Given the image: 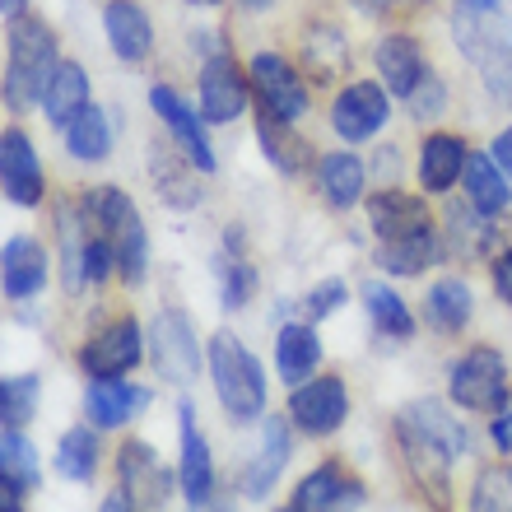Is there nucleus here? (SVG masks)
Masks as SVG:
<instances>
[{
  "label": "nucleus",
  "instance_id": "obj_1",
  "mask_svg": "<svg viewBox=\"0 0 512 512\" xmlns=\"http://www.w3.org/2000/svg\"><path fill=\"white\" fill-rule=\"evenodd\" d=\"M210 382H215V396L233 424H252V419L266 410V378H261V364H256L252 350L238 345L233 336L210 340Z\"/></svg>",
  "mask_w": 512,
  "mask_h": 512
},
{
  "label": "nucleus",
  "instance_id": "obj_2",
  "mask_svg": "<svg viewBox=\"0 0 512 512\" xmlns=\"http://www.w3.org/2000/svg\"><path fill=\"white\" fill-rule=\"evenodd\" d=\"M56 75V38L38 19H14L10 24V70H5V98L10 108H28L33 98L47 94Z\"/></svg>",
  "mask_w": 512,
  "mask_h": 512
},
{
  "label": "nucleus",
  "instance_id": "obj_3",
  "mask_svg": "<svg viewBox=\"0 0 512 512\" xmlns=\"http://www.w3.org/2000/svg\"><path fill=\"white\" fill-rule=\"evenodd\" d=\"M452 401L461 410H475V415H503V401H508V364H503L499 350L489 345H475L452 364Z\"/></svg>",
  "mask_w": 512,
  "mask_h": 512
},
{
  "label": "nucleus",
  "instance_id": "obj_4",
  "mask_svg": "<svg viewBox=\"0 0 512 512\" xmlns=\"http://www.w3.org/2000/svg\"><path fill=\"white\" fill-rule=\"evenodd\" d=\"M89 210H94L103 238H112V247H117V270L126 275V284H140L145 280V224H140V210L131 205V196L117 187H98Z\"/></svg>",
  "mask_w": 512,
  "mask_h": 512
},
{
  "label": "nucleus",
  "instance_id": "obj_5",
  "mask_svg": "<svg viewBox=\"0 0 512 512\" xmlns=\"http://www.w3.org/2000/svg\"><path fill=\"white\" fill-rule=\"evenodd\" d=\"M396 443H401V457H405V471H410V480H415L424 494H429V503L438 512H447V489H452V475H447V466H452V452H447L443 443H433L424 429H415L410 419H396Z\"/></svg>",
  "mask_w": 512,
  "mask_h": 512
},
{
  "label": "nucleus",
  "instance_id": "obj_6",
  "mask_svg": "<svg viewBox=\"0 0 512 512\" xmlns=\"http://www.w3.org/2000/svg\"><path fill=\"white\" fill-rule=\"evenodd\" d=\"M252 89L261 98L266 117H275V122H298L308 112V84L298 80V70L275 52L252 56Z\"/></svg>",
  "mask_w": 512,
  "mask_h": 512
},
{
  "label": "nucleus",
  "instance_id": "obj_7",
  "mask_svg": "<svg viewBox=\"0 0 512 512\" xmlns=\"http://www.w3.org/2000/svg\"><path fill=\"white\" fill-rule=\"evenodd\" d=\"M154 368H159V378L177 382V387H187L201 373V340L177 308L154 317Z\"/></svg>",
  "mask_w": 512,
  "mask_h": 512
},
{
  "label": "nucleus",
  "instance_id": "obj_8",
  "mask_svg": "<svg viewBox=\"0 0 512 512\" xmlns=\"http://www.w3.org/2000/svg\"><path fill=\"white\" fill-rule=\"evenodd\" d=\"M289 415H294V424L303 433L326 438L350 415V391H345L340 378H308V382H298L294 396H289Z\"/></svg>",
  "mask_w": 512,
  "mask_h": 512
},
{
  "label": "nucleus",
  "instance_id": "obj_9",
  "mask_svg": "<svg viewBox=\"0 0 512 512\" xmlns=\"http://www.w3.org/2000/svg\"><path fill=\"white\" fill-rule=\"evenodd\" d=\"M140 354H145V340H140V326L131 317L122 322H112L108 331H98L89 345L80 350V368L89 378H122L140 364Z\"/></svg>",
  "mask_w": 512,
  "mask_h": 512
},
{
  "label": "nucleus",
  "instance_id": "obj_10",
  "mask_svg": "<svg viewBox=\"0 0 512 512\" xmlns=\"http://www.w3.org/2000/svg\"><path fill=\"white\" fill-rule=\"evenodd\" d=\"M117 475H122V485L131 489L135 508H145V512H163V503L173 494V475L159 466V457H154L149 443H126L122 452H117Z\"/></svg>",
  "mask_w": 512,
  "mask_h": 512
},
{
  "label": "nucleus",
  "instance_id": "obj_11",
  "mask_svg": "<svg viewBox=\"0 0 512 512\" xmlns=\"http://www.w3.org/2000/svg\"><path fill=\"white\" fill-rule=\"evenodd\" d=\"M387 89L378 84H350V89H340L336 103H331V126H336L345 140H368L373 131L387 126Z\"/></svg>",
  "mask_w": 512,
  "mask_h": 512
},
{
  "label": "nucleus",
  "instance_id": "obj_12",
  "mask_svg": "<svg viewBox=\"0 0 512 512\" xmlns=\"http://www.w3.org/2000/svg\"><path fill=\"white\" fill-rule=\"evenodd\" d=\"M364 503V485L350 480L340 466H317L312 475L298 480L294 508L298 512H354Z\"/></svg>",
  "mask_w": 512,
  "mask_h": 512
},
{
  "label": "nucleus",
  "instance_id": "obj_13",
  "mask_svg": "<svg viewBox=\"0 0 512 512\" xmlns=\"http://www.w3.org/2000/svg\"><path fill=\"white\" fill-rule=\"evenodd\" d=\"M247 108V80L238 61L229 56H215L210 66L201 70V112L210 122H233V117H243Z\"/></svg>",
  "mask_w": 512,
  "mask_h": 512
},
{
  "label": "nucleus",
  "instance_id": "obj_14",
  "mask_svg": "<svg viewBox=\"0 0 512 512\" xmlns=\"http://www.w3.org/2000/svg\"><path fill=\"white\" fill-rule=\"evenodd\" d=\"M0 182H5V196L14 205L42 201V168L24 131H5V140H0Z\"/></svg>",
  "mask_w": 512,
  "mask_h": 512
},
{
  "label": "nucleus",
  "instance_id": "obj_15",
  "mask_svg": "<svg viewBox=\"0 0 512 512\" xmlns=\"http://www.w3.org/2000/svg\"><path fill=\"white\" fill-rule=\"evenodd\" d=\"M149 103H154V112H159L163 122L173 126V135H177V145L187 149V159L201 168V173H215V154H210V140H205V131H201V117L177 98V89H168V84H154L149 89Z\"/></svg>",
  "mask_w": 512,
  "mask_h": 512
},
{
  "label": "nucleus",
  "instance_id": "obj_16",
  "mask_svg": "<svg viewBox=\"0 0 512 512\" xmlns=\"http://www.w3.org/2000/svg\"><path fill=\"white\" fill-rule=\"evenodd\" d=\"M177 424H182V471H177V480H182V494H187L191 503H201V499H210V489H215V466H210L205 433L196 429L191 401L177 405Z\"/></svg>",
  "mask_w": 512,
  "mask_h": 512
},
{
  "label": "nucleus",
  "instance_id": "obj_17",
  "mask_svg": "<svg viewBox=\"0 0 512 512\" xmlns=\"http://www.w3.org/2000/svg\"><path fill=\"white\" fill-rule=\"evenodd\" d=\"M289 452H294V443H289V424H284V419H266V429H261V452H256V461L243 471V494L247 499H266L270 489H275L280 471L289 466Z\"/></svg>",
  "mask_w": 512,
  "mask_h": 512
},
{
  "label": "nucleus",
  "instance_id": "obj_18",
  "mask_svg": "<svg viewBox=\"0 0 512 512\" xmlns=\"http://www.w3.org/2000/svg\"><path fill=\"white\" fill-rule=\"evenodd\" d=\"M145 405H149V391L131 387L122 378H94V387L84 391V410H89V419L98 429H117V424H126Z\"/></svg>",
  "mask_w": 512,
  "mask_h": 512
},
{
  "label": "nucleus",
  "instance_id": "obj_19",
  "mask_svg": "<svg viewBox=\"0 0 512 512\" xmlns=\"http://www.w3.org/2000/svg\"><path fill=\"white\" fill-rule=\"evenodd\" d=\"M368 219H373V229H378L382 243L429 229V210H424V201H419V196H405V191H378V196L368 201Z\"/></svg>",
  "mask_w": 512,
  "mask_h": 512
},
{
  "label": "nucleus",
  "instance_id": "obj_20",
  "mask_svg": "<svg viewBox=\"0 0 512 512\" xmlns=\"http://www.w3.org/2000/svg\"><path fill=\"white\" fill-rule=\"evenodd\" d=\"M103 24H108V42L122 61H145L149 47H154V28H149L145 10L135 0H108L103 10Z\"/></svg>",
  "mask_w": 512,
  "mask_h": 512
},
{
  "label": "nucleus",
  "instance_id": "obj_21",
  "mask_svg": "<svg viewBox=\"0 0 512 512\" xmlns=\"http://www.w3.org/2000/svg\"><path fill=\"white\" fill-rule=\"evenodd\" d=\"M275 364H280V378L289 382V387L312 378V368L322 364V340H317L312 322L280 326V336H275Z\"/></svg>",
  "mask_w": 512,
  "mask_h": 512
},
{
  "label": "nucleus",
  "instance_id": "obj_22",
  "mask_svg": "<svg viewBox=\"0 0 512 512\" xmlns=\"http://www.w3.org/2000/svg\"><path fill=\"white\" fill-rule=\"evenodd\" d=\"M378 70L391 94L410 98L419 89V80H424V52H419V42L410 33H387L378 42Z\"/></svg>",
  "mask_w": 512,
  "mask_h": 512
},
{
  "label": "nucleus",
  "instance_id": "obj_23",
  "mask_svg": "<svg viewBox=\"0 0 512 512\" xmlns=\"http://www.w3.org/2000/svg\"><path fill=\"white\" fill-rule=\"evenodd\" d=\"M47 284V252L33 238H10L5 243V298H33Z\"/></svg>",
  "mask_w": 512,
  "mask_h": 512
},
{
  "label": "nucleus",
  "instance_id": "obj_24",
  "mask_svg": "<svg viewBox=\"0 0 512 512\" xmlns=\"http://www.w3.org/2000/svg\"><path fill=\"white\" fill-rule=\"evenodd\" d=\"M466 159H471V149L461 145L457 135H429L424 149H419V182H424V191H447L461 177Z\"/></svg>",
  "mask_w": 512,
  "mask_h": 512
},
{
  "label": "nucleus",
  "instance_id": "obj_25",
  "mask_svg": "<svg viewBox=\"0 0 512 512\" xmlns=\"http://www.w3.org/2000/svg\"><path fill=\"white\" fill-rule=\"evenodd\" d=\"M42 108H47V122L52 126H70L89 108V80H84V70L75 61H61L47 84V94H42Z\"/></svg>",
  "mask_w": 512,
  "mask_h": 512
},
{
  "label": "nucleus",
  "instance_id": "obj_26",
  "mask_svg": "<svg viewBox=\"0 0 512 512\" xmlns=\"http://www.w3.org/2000/svg\"><path fill=\"white\" fill-rule=\"evenodd\" d=\"M466 191H471V205L480 215H499L512 205V191L503 182V168L489 154H471L466 159Z\"/></svg>",
  "mask_w": 512,
  "mask_h": 512
},
{
  "label": "nucleus",
  "instance_id": "obj_27",
  "mask_svg": "<svg viewBox=\"0 0 512 512\" xmlns=\"http://www.w3.org/2000/svg\"><path fill=\"white\" fill-rule=\"evenodd\" d=\"M471 289H466V280H457V275H447V280H438L429 289V322L443 331V336H457V331H466V322H471Z\"/></svg>",
  "mask_w": 512,
  "mask_h": 512
},
{
  "label": "nucleus",
  "instance_id": "obj_28",
  "mask_svg": "<svg viewBox=\"0 0 512 512\" xmlns=\"http://www.w3.org/2000/svg\"><path fill=\"white\" fill-rule=\"evenodd\" d=\"M364 308H368V317H373V326H378L382 336H391V340H410V336H415V317L405 312L401 294H396V289H387L382 280H368L364 284Z\"/></svg>",
  "mask_w": 512,
  "mask_h": 512
},
{
  "label": "nucleus",
  "instance_id": "obj_29",
  "mask_svg": "<svg viewBox=\"0 0 512 512\" xmlns=\"http://www.w3.org/2000/svg\"><path fill=\"white\" fill-rule=\"evenodd\" d=\"M303 61H308L317 84L340 80V75L350 70V47H345V38H340L336 28H317V33H308V42H303Z\"/></svg>",
  "mask_w": 512,
  "mask_h": 512
},
{
  "label": "nucleus",
  "instance_id": "obj_30",
  "mask_svg": "<svg viewBox=\"0 0 512 512\" xmlns=\"http://www.w3.org/2000/svg\"><path fill=\"white\" fill-rule=\"evenodd\" d=\"M66 149L75 154V159L84 163H98V159H108V149H112V126L108 117L89 103V108L75 117V122L66 126Z\"/></svg>",
  "mask_w": 512,
  "mask_h": 512
},
{
  "label": "nucleus",
  "instance_id": "obj_31",
  "mask_svg": "<svg viewBox=\"0 0 512 512\" xmlns=\"http://www.w3.org/2000/svg\"><path fill=\"white\" fill-rule=\"evenodd\" d=\"M401 415L410 419L415 429L429 433L433 443H443L447 452H452V457H466V447H471V443H466V429H461L457 419L447 415V410H443L438 401H415V405H405Z\"/></svg>",
  "mask_w": 512,
  "mask_h": 512
},
{
  "label": "nucleus",
  "instance_id": "obj_32",
  "mask_svg": "<svg viewBox=\"0 0 512 512\" xmlns=\"http://www.w3.org/2000/svg\"><path fill=\"white\" fill-rule=\"evenodd\" d=\"M322 191L331 205H354L359 191H364V163L359 154H326L322 159Z\"/></svg>",
  "mask_w": 512,
  "mask_h": 512
},
{
  "label": "nucleus",
  "instance_id": "obj_33",
  "mask_svg": "<svg viewBox=\"0 0 512 512\" xmlns=\"http://www.w3.org/2000/svg\"><path fill=\"white\" fill-rule=\"evenodd\" d=\"M56 471L66 475V480H94V471H98V438L89 433V424L61 433V443H56Z\"/></svg>",
  "mask_w": 512,
  "mask_h": 512
},
{
  "label": "nucleus",
  "instance_id": "obj_34",
  "mask_svg": "<svg viewBox=\"0 0 512 512\" xmlns=\"http://www.w3.org/2000/svg\"><path fill=\"white\" fill-rule=\"evenodd\" d=\"M471 210H461V205L447 210V247H452V256H461V261H480V256L494 247V229L480 224Z\"/></svg>",
  "mask_w": 512,
  "mask_h": 512
},
{
  "label": "nucleus",
  "instance_id": "obj_35",
  "mask_svg": "<svg viewBox=\"0 0 512 512\" xmlns=\"http://www.w3.org/2000/svg\"><path fill=\"white\" fill-rule=\"evenodd\" d=\"M433 256V229L410 233V238H391L378 247V266H387L391 275H419Z\"/></svg>",
  "mask_w": 512,
  "mask_h": 512
},
{
  "label": "nucleus",
  "instance_id": "obj_36",
  "mask_svg": "<svg viewBox=\"0 0 512 512\" xmlns=\"http://www.w3.org/2000/svg\"><path fill=\"white\" fill-rule=\"evenodd\" d=\"M261 145H266V159L275 163V168H284V173H298V168L312 159L308 140H298V135L289 131V122H275V117L261 122Z\"/></svg>",
  "mask_w": 512,
  "mask_h": 512
},
{
  "label": "nucleus",
  "instance_id": "obj_37",
  "mask_svg": "<svg viewBox=\"0 0 512 512\" xmlns=\"http://www.w3.org/2000/svg\"><path fill=\"white\" fill-rule=\"evenodd\" d=\"M0 415H5V429H19L38 415V378L33 373H14L0 382Z\"/></svg>",
  "mask_w": 512,
  "mask_h": 512
},
{
  "label": "nucleus",
  "instance_id": "obj_38",
  "mask_svg": "<svg viewBox=\"0 0 512 512\" xmlns=\"http://www.w3.org/2000/svg\"><path fill=\"white\" fill-rule=\"evenodd\" d=\"M0 475L19 480L24 489H33L42 480V475H38V452H33V443H28L19 429L0 433Z\"/></svg>",
  "mask_w": 512,
  "mask_h": 512
},
{
  "label": "nucleus",
  "instance_id": "obj_39",
  "mask_svg": "<svg viewBox=\"0 0 512 512\" xmlns=\"http://www.w3.org/2000/svg\"><path fill=\"white\" fill-rule=\"evenodd\" d=\"M471 512H512V466H485L471 489Z\"/></svg>",
  "mask_w": 512,
  "mask_h": 512
},
{
  "label": "nucleus",
  "instance_id": "obj_40",
  "mask_svg": "<svg viewBox=\"0 0 512 512\" xmlns=\"http://www.w3.org/2000/svg\"><path fill=\"white\" fill-rule=\"evenodd\" d=\"M154 177H159V196H168V201L182 205V210H187V205H196V182L177 168L173 154H163V149L154 154Z\"/></svg>",
  "mask_w": 512,
  "mask_h": 512
},
{
  "label": "nucleus",
  "instance_id": "obj_41",
  "mask_svg": "<svg viewBox=\"0 0 512 512\" xmlns=\"http://www.w3.org/2000/svg\"><path fill=\"white\" fill-rule=\"evenodd\" d=\"M112 266H117V247H112V238H84V280L98 284V280H108Z\"/></svg>",
  "mask_w": 512,
  "mask_h": 512
},
{
  "label": "nucleus",
  "instance_id": "obj_42",
  "mask_svg": "<svg viewBox=\"0 0 512 512\" xmlns=\"http://www.w3.org/2000/svg\"><path fill=\"white\" fill-rule=\"evenodd\" d=\"M252 284H256V275L247 261H224V308H243Z\"/></svg>",
  "mask_w": 512,
  "mask_h": 512
},
{
  "label": "nucleus",
  "instance_id": "obj_43",
  "mask_svg": "<svg viewBox=\"0 0 512 512\" xmlns=\"http://www.w3.org/2000/svg\"><path fill=\"white\" fill-rule=\"evenodd\" d=\"M340 303H345V284H340V280H326V284H317V289H312L303 308H308V322H322V317H331Z\"/></svg>",
  "mask_w": 512,
  "mask_h": 512
},
{
  "label": "nucleus",
  "instance_id": "obj_44",
  "mask_svg": "<svg viewBox=\"0 0 512 512\" xmlns=\"http://www.w3.org/2000/svg\"><path fill=\"white\" fill-rule=\"evenodd\" d=\"M485 84H489V94H494V98L512 103V56H503V61L485 66Z\"/></svg>",
  "mask_w": 512,
  "mask_h": 512
},
{
  "label": "nucleus",
  "instance_id": "obj_45",
  "mask_svg": "<svg viewBox=\"0 0 512 512\" xmlns=\"http://www.w3.org/2000/svg\"><path fill=\"white\" fill-rule=\"evenodd\" d=\"M0 512H24V485L0 475Z\"/></svg>",
  "mask_w": 512,
  "mask_h": 512
},
{
  "label": "nucleus",
  "instance_id": "obj_46",
  "mask_svg": "<svg viewBox=\"0 0 512 512\" xmlns=\"http://www.w3.org/2000/svg\"><path fill=\"white\" fill-rule=\"evenodd\" d=\"M494 294H499L503 303H512V252H503L499 261H494Z\"/></svg>",
  "mask_w": 512,
  "mask_h": 512
},
{
  "label": "nucleus",
  "instance_id": "obj_47",
  "mask_svg": "<svg viewBox=\"0 0 512 512\" xmlns=\"http://www.w3.org/2000/svg\"><path fill=\"white\" fill-rule=\"evenodd\" d=\"M410 108H415V117H433V112L443 108V89H438V84H429V94H410Z\"/></svg>",
  "mask_w": 512,
  "mask_h": 512
},
{
  "label": "nucleus",
  "instance_id": "obj_48",
  "mask_svg": "<svg viewBox=\"0 0 512 512\" xmlns=\"http://www.w3.org/2000/svg\"><path fill=\"white\" fill-rule=\"evenodd\" d=\"M489 154H494V163H499L503 173L512 177V126L499 135V140H494V149H489Z\"/></svg>",
  "mask_w": 512,
  "mask_h": 512
},
{
  "label": "nucleus",
  "instance_id": "obj_49",
  "mask_svg": "<svg viewBox=\"0 0 512 512\" xmlns=\"http://www.w3.org/2000/svg\"><path fill=\"white\" fill-rule=\"evenodd\" d=\"M98 512H135V499H131V489H112V494H108V499H103V508H98Z\"/></svg>",
  "mask_w": 512,
  "mask_h": 512
},
{
  "label": "nucleus",
  "instance_id": "obj_50",
  "mask_svg": "<svg viewBox=\"0 0 512 512\" xmlns=\"http://www.w3.org/2000/svg\"><path fill=\"white\" fill-rule=\"evenodd\" d=\"M494 443H499V452H512V410L494 419Z\"/></svg>",
  "mask_w": 512,
  "mask_h": 512
},
{
  "label": "nucleus",
  "instance_id": "obj_51",
  "mask_svg": "<svg viewBox=\"0 0 512 512\" xmlns=\"http://www.w3.org/2000/svg\"><path fill=\"white\" fill-rule=\"evenodd\" d=\"M461 10H475V14H499L503 0H457Z\"/></svg>",
  "mask_w": 512,
  "mask_h": 512
},
{
  "label": "nucleus",
  "instance_id": "obj_52",
  "mask_svg": "<svg viewBox=\"0 0 512 512\" xmlns=\"http://www.w3.org/2000/svg\"><path fill=\"white\" fill-rule=\"evenodd\" d=\"M191 512H233V508L219 499H201V503H191Z\"/></svg>",
  "mask_w": 512,
  "mask_h": 512
},
{
  "label": "nucleus",
  "instance_id": "obj_53",
  "mask_svg": "<svg viewBox=\"0 0 512 512\" xmlns=\"http://www.w3.org/2000/svg\"><path fill=\"white\" fill-rule=\"evenodd\" d=\"M0 10H5V19H24V0H5V5H0Z\"/></svg>",
  "mask_w": 512,
  "mask_h": 512
},
{
  "label": "nucleus",
  "instance_id": "obj_54",
  "mask_svg": "<svg viewBox=\"0 0 512 512\" xmlns=\"http://www.w3.org/2000/svg\"><path fill=\"white\" fill-rule=\"evenodd\" d=\"M354 5H359V10H364V14H382V10H387V5H391V0H354Z\"/></svg>",
  "mask_w": 512,
  "mask_h": 512
},
{
  "label": "nucleus",
  "instance_id": "obj_55",
  "mask_svg": "<svg viewBox=\"0 0 512 512\" xmlns=\"http://www.w3.org/2000/svg\"><path fill=\"white\" fill-rule=\"evenodd\" d=\"M247 10H270V5H275V0H243Z\"/></svg>",
  "mask_w": 512,
  "mask_h": 512
},
{
  "label": "nucleus",
  "instance_id": "obj_56",
  "mask_svg": "<svg viewBox=\"0 0 512 512\" xmlns=\"http://www.w3.org/2000/svg\"><path fill=\"white\" fill-rule=\"evenodd\" d=\"M187 5H219V0H187Z\"/></svg>",
  "mask_w": 512,
  "mask_h": 512
},
{
  "label": "nucleus",
  "instance_id": "obj_57",
  "mask_svg": "<svg viewBox=\"0 0 512 512\" xmlns=\"http://www.w3.org/2000/svg\"><path fill=\"white\" fill-rule=\"evenodd\" d=\"M401 5H410V10H415V5H424V0H401Z\"/></svg>",
  "mask_w": 512,
  "mask_h": 512
},
{
  "label": "nucleus",
  "instance_id": "obj_58",
  "mask_svg": "<svg viewBox=\"0 0 512 512\" xmlns=\"http://www.w3.org/2000/svg\"><path fill=\"white\" fill-rule=\"evenodd\" d=\"M275 512H298V508H275Z\"/></svg>",
  "mask_w": 512,
  "mask_h": 512
}]
</instances>
